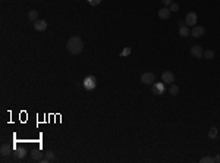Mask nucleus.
<instances>
[{
  "mask_svg": "<svg viewBox=\"0 0 220 163\" xmlns=\"http://www.w3.org/2000/svg\"><path fill=\"white\" fill-rule=\"evenodd\" d=\"M66 49H68V52L70 54L76 56V54H79L82 50H84V43H82V40H81L79 37L73 36V37H70V38L68 40Z\"/></svg>",
  "mask_w": 220,
  "mask_h": 163,
  "instance_id": "obj_1",
  "label": "nucleus"
},
{
  "mask_svg": "<svg viewBox=\"0 0 220 163\" xmlns=\"http://www.w3.org/2000/svg\"><path fill=\"white\" fill-rule=\"evenodd\" d=\"M154 79H156V75L153 72H144L141 75V82L142 84H145V85H150L154 82Z\"/></svg>",
  "mask_w": 220,
  "mask_h": 163,
  "instance_id": "obj_2",
  "label": "nucleus"
},
{
  "mask_svg": "<svg viewBox=\"0 0 220 163\" xmlns=\"http://www.w3.org/2000/svg\"><path fill=\"white\" fill-rule=\"evenodd\" d=\"M197 19H198V16H197L195 12H189L185 16V24L189 25V27H195L197 25Z\"/></svg>",
  "mask_w": 220,
  "mask_h": 163,
  "instance_id": "obj_3",
  "label": "nucleus"
},
{
  "mask_svg": "<svg viewBox=\"0 0 220 163\" xmlns=\"http://www.w3.org/2000/svg\"><path fill=\"white\" fill-rule=\"evenodd\" d=\"M96 85H97V82H96L94 76H87L84 79V87L87 90H93V88H96Z\"/></svg>",
  "mask_w": 220,
  "mask_h": 163,
  "instance_id": "obj_4",
  "label": "nucleus"
},
{
  "mask_svg": "<svg viewBox=\"0 0 220 163\" xmlns=\"http://www.w3.org/2000/svg\"><path fill=\"white\" fill-rule=\"evenodd\" d=\"M203 53H204V50H203L201 46H192V47H191V54H192L194 57L201 59V57H203Z\"/></svg>",
  "mask_w": 220,
  "mask_h": 163,
  "instance_id": "obj_5",
  "label": "nucleus"
},
{
  "mask_svg": "<svg viewBox=\"0 0 220 163\" xmlns=\"http://www.w3.org/2000/svg\"><path fill=\"white\" fill-rule=\"evenodd\" d=\"M161 79H163V82L173 84V81H175V75L170 72V71H164V72L161 73Z\"/></svg>",
  "mask_w": 220,
  "mask_h": 163,
  "instance_id": "obj_6",
  "label": "nucleus"
},
{
  "mask_svg": "<svg viewBox=\"0 0 220 163\" xmlns=\"http://www.w3.org/2000/svg\"><path fill=\"white\" fill-rule=\"evenodd\" d=\"M34 28H35V31H44L47 28V22L44 19H37L34 22Z\"/></svg>",
  "mask_w": 220,
  "mask_h": 163,
  "instance_id": "obj_7",
  "label": "nucleus"
},
{
  "mask_svg": "<svg viewBox=\"0 0 220 163\" xmlns=\"http://www.w3.org/2000/svg\"><path fill=\"white\" fill-rule=\"evenodd\" d=\"M191 34H192V37H195V38L203 37L204 34H205V28H204V27H194L192 31H191Z\"/></svg>",
  "mask_w": 220,
  "mask_h": 163,
  "instance_id": "obj_8",
  "label": "nucleus"
},
{
  "mask_svg": "<svg viewBox=\"0 0 220 163\" xmlns=\"http://www.w3.org/2000/svg\"><path fill=\"white\" fill-rule=\"evenodd\" d=\"M170 16V9L169 7H161L159 10V18L160 19H167Z\"/></svg>",
  "mask_w": 220,
  "mask_h": 163,
  "instance_id": "obj_9",
  "label": "nucleus"
},
{
  "mask_svg": "<svg viewBox=\"0 0 220 163\" xmlns=\"http://www.w3.org/2000/svg\"><path fill=\"white\" fill-rule=\"evenodd\" d=\"M10 151H12V148L9 147V144H3L1 147H0V153H1V156H3V157L9 156V154H10Z\"/></svg>",
  "mask_w": 220,
  "mask_h": 163,
  "instance_id": "obj_10",
  "label": "nucleus"
},
{
  "mask_svg": "<svg viewBox=\"0 0 220 163\" xmlns=\"http://www.w3.org/2000/svg\"><path fill=\"white\" fill-rule=\"evenodd\" d=\"M43 151L41 150H34L33 151V160H35V162H40L41 159H43Z\"/></svg>",
  "mask_w": 220,
  "mask_h": 163,
  "instance_id": "obj_11",
  "label": "nucleus"
},
{
  "mask_svg": "<svg viewBox=\"0 0 220 163\" xmlns=\"http://www.w3.org/2000/svg\"><path fill=\"white\" fill-rule=\"evenodd\" d=\"M28 19L33 21V22H35V21L38 19V12H37V10H30V12H28Z\"/></svg>",
  "mask_w": 220,
  "mask_h": 163,
  "instance_id": "obj_12",
  "label": "nucleus"
},
{
  "mask_svg": "<svg viewBox=\"0 0 220 163\" xmlns=\"http://www.w3.org/2000/svg\"><path fill=\"white\" fill-rule=\"evenodd\" d=\"M179 36L181 37L189 36V30H188L186 27H184V25H181V28H179Z\"/></svg>",
  "mask_w": 220,
  "mask_h": 163,
  "instance_id": "obj_13",
  "label": "nucleus"
},
{
  "mask_svg": "<svg viewBox=\"0 0 220 163\" xmlns=\"http://www.w3.org/2000/svg\"><path fill=\"white\" fill-rule=\"evenodd\" d=\"M203 56L205 59H208V60H211V59H214V52L213 50H205L203 53Z\"/></svg>",
  "mask_w": 220,
  "mask_h": 163,
  "instance_id": "obj_14",
  "label": "nucleus"
},
{
  "mask_svg": "<svg viewBox=\"0 0 220 163\" xmlns=\"http://www.w3.org/2000/svg\"><path fill=\"white\" fill-rule=\"evenodd\" d=\"M46 159H47L49 162H54V160H56V156H54V153H53V151L49 150V151H46Z\"/></svg>",
  "mask_w": 220,
  "mask_h": 163,
  "instance_id": "obj_15",
  "label": "nucleus"
},
{
  "mask_svg": "<svg viewBox=\"0 0 220 163\" xmlns=\"http://www.w3.org/2000/svg\"><path fill=\"white\" fill-rule=\"evenodd\" d=\"M208 137H210V138H216V137H217V128L216 127L210 128V131H208Z\"/></svg>",
  "mask_w": 220,
  "mask_h": 163,
  "instance_id": "obj_16",
  "label": "nucleus"
},
{
  "mask_svg": "<svg viewBox=\"0 0 220 163\" xmlns=\"http://www.w3.org/2000/svg\"><path fill=\"white\" fill-rule=\"evenodd\" d=\"M25 156H27V150H25V148H19V150L16 151V157H18V159H24Z\"/></svg>",
  "mask_w": 220,
  "mask_h": 163,
  "instance_id": "obj_17",
  "label": "nucleus"
},
{
  "mask_svg": "<svg viewBox=\"0 0 220 163\" xmlns=\"http://www.w3.org/2000/svg\"><path fill=\"white\" fill-rule=\"evenodd\" d=\"M169 91H170V94L178 96V93H179V87H178V85H175V84H172V85L169 87Z\"/></svg>",
  "mask_w": 220,
  "mask_h": 163,
  "instance_id": "obj_18",
  "label": "nucleus"
},
{
  "mask_svg": "<svg viewBox=\"0 0 220 163\" xmlns=\"http://www.w3.org/2000/svg\"><path fill=\"white\" fill-rule=\"evenodd\" d=\"M154 94H157V96H159V94H161V93H163V91H164V87H163V85H161V84H159V85H156V87H154Z\"/></svg>",
  "mask_w": 220,
  "mask_h": 163,
  "instance_id": "obj_19",
  "label": "nucleus"
},
{
  "mask_svg": "<svg viewBox=\"0 0 220 163\" xmlns=\"http://www.w3.org/2000/svg\"><path fill=\"white\" fill-rule=\"evenodd\" d=\"M201 163H214V157H210V156H205V157H203L201 160H200Z\"/></svg>",
  "mask_w": 220,
  "mask_h": 163,
  "instance_id": "obj_20",
  "label": "nucleus"
},
{
  "mask_svg": "<svg viewBox=\"0 0 220 163\" xmlns=\"http://www.w3.org/2000/svg\"><path fill=\"white\" fill-rule=\"evenodd\" d=\"M169 9H170V12H178L179 10V4L178 3H172L169 6Z\"/></svg>",
  "mask_w": 220,
  "mask_h": 163,
  "instance_id": "obj_21",
  "label": "nucleus"
},
{
  "mask_svg": "<svg viewBox=\"0 0 220 163\" xmlns=\"http://www.w3.org/2000/svg\"><path fill=\"white\" fill-rule=\"evenodd\" d=\"M128 54H131V49H129V47H126V49L122 52V56H128Z\"/></svg>",
  "mask_w": 220,
  "mask_h": 163,
  "instance_id": "obj_22",
  "label": "nucleus"
},
{
  "mask_svg": "<svg viewBox=\"0 0 220 163\" xmlns=\"http://www.w3.org/2000/svg\"><path fill=\"white\" fill-rule=\"evenodd\" d=\"M161 3H163L164 6H170V4H172L173 1H172V0H161Z\"/></svg>",
  "mask_w": 220,
  "mask_h": 163,
  "instance_id": "obj_23",
  "label": "nucleus"
},
{
  "mask_svg": "<svg viewBox=\"0 0 220 163\" xmlns=\"http://www.w3.org/2000/svg\"><path fill=\"white\" fill-rule=\"evenodd\" d=\"M100 1H101V0H90V3H91L93 6H97V4H100Z\"/></svg>",
  "mask_w": 220,
  "mask_h": 163,
  "instance_id": "obj_24",
  "label": "nucleus"
},
{
  "mask_svg": "<svg viewBox=\"0 0 220 163\" xmlns=\"http://www.w3.org/2000/svg\"><path fill=\"white\" fill-rule=\"evenodd\" d=\"M214 162H216V163H217V162H220V154H217V156L214 157Z\"/></svg>",
  "mask_w": 220,
  "mask_h": 163,
  "instance_id": "obj_25",
  "label": "nucleus"
}]
</instances>
